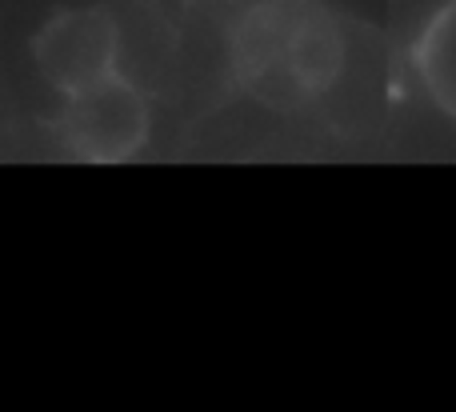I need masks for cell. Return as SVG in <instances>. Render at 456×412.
I'll use <instances>...</instances> for the list:
<instances>
[{
	"label": "cell",
	"mask_w": 456,
	"mask_h": 412,
	"mask_svg": "<svg viewBox=\"0 0 456 412\" xmlns=\"http://www.w3.org/2000/svg\"><path fill=\"white\" fill-rule=\"evenodd\" d=\"M345 28L321 0H260L232 36L236 77L276 109L321 96L345 69Z\"/></svg>",
	"instance_id": "6da1fadb"
},
{
	"label": "cell",
	"mask_w": 456,
	"mask_h": 412,
	"mask_svg": "<svg viewBox=\"0 0 456 412\" xmlns=\"http://www.w3.org/2000/svg\"><path fill=\"white\" fill-rule=\"evenodd\" d=\"M61 141L72 157L93 165H120L149 141V104L125 77H109L85 93L64 96Z\"/></svg>",
	"instance_id": "7a4b0ae2"
},
{
	"label": "cell",
	"mask_w": 456,
	"mask_h": 412,
	"mask_svg": "<svg viewBox=\"0 0 456 412\" xmlns=\"http://www.w3.org/2000/svg\"><path fill=\"white\" fill-rule=\"evenodd\" d=\"M412 64H417L428 101L456 120V0H444L428 16V24L417 36V48H412Z\"/></svg>",
	"instance_id": "277c9868"
},
{
	"label": "cell",
	"mask_w": 456,
	"mask_h": 412,
	"mask_svg": "<svg viewBox=\"0 0 456 412\" xmlns=\"http://www.w3.org/2000/svg\"><path fill=\"white\" fill-rule=\"evenodd\" d=\"M120 28L104 8H64L37 32V69L61 96L117 77Z\"/></svg>",
	"instance_id": "3957f363"
}]
</instances>
